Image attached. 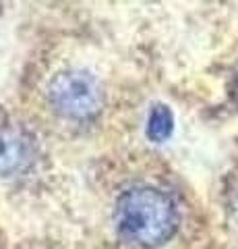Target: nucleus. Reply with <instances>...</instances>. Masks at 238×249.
<instances>
[{"mask_svg":"<svg viewBox=\"0 0 238 249\" xmlns=\"http://www.w3.org/2000/svg\"><path fill=\"white\" fill-rule=\"evenodd\" d=\"M114 224L130 245L153 249L164 245L178 229V208L158 187L133 185L116 199Z\"/></svg>","mask_w":238,"mask_h":249,"instance_id":"obj_1","label":"nucleus"},{"mask_svg":"<svg viewBox=\"0 0 238 249\" xmlns=\"http://www.w3.org/2000/svg\"><path fill=\"white\" fill-rule=\"evenodd\" d=\"M48 102L68 121H87L102 110L104 89L91 73L68 69L48 83Z\"/></svg>","mask_w":238,"mask_h":249,"instance_id":"obj_2","label":"nucleus"},{"mask_svg":"<svg viewBox=\"0 0 238 249\" xmlns=\"http://www.w3.org/2000/svg\"><path fill=\"white\" fill-rule=\"evenodd\" d=\"M35 158V143L27 131L15 124L0 127V177L21 175Z\"/></svg>","mask_w":238,"mask_h":249,"instance_id":"obj_3","label":"nucleus"},{"mask_svg":"<svg viewBox=\"0 0 238 249\" xmlns=\"http://www.w3.org/2000/svg\"><path fill=\"white\" fill-rule=\"evenodd\" d=\"M172 129H174V116L170 108L164 104L153 106L147 119V137L156 143H162L172 135Z\"/></svg>","mask_w":238,"mask_h":249,"instance_id":"obj_4","label":"nucleus"},{"mask_svg":"<svg viewBox=\"0 0 238 249\" xmlns=\"http://www.w3.org/2000/svg\"><path fill=\"white\" fill-rule=\"evenodd\" d=\"M232 98H234V102L238 104V73L234 75V79H232Z\"/></svg>","mask_w":238,"mask_h":249,"instance_id":"obj_5","label":"nucleus"}]
</instances>
